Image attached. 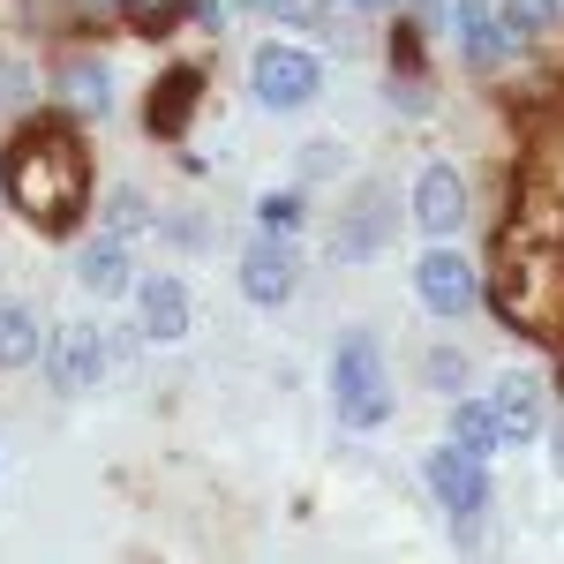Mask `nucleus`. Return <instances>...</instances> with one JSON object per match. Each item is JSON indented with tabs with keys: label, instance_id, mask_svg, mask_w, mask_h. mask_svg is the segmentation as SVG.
Listing matches in <instances>:
<instances>
[{
	"label": "nucleus",
	"instance_id": "obj_1",
	"mask_svg": "<svg viewBox=\"0 0 564 564\" xmlns=\"http://www.w3.org/2000/svg\"><path fill=\"white\" fill-rule=\"evenodd\" d=\"M0 188H8V204L31 218L39 234H76V218L90 212V159L84 143L61 129V121H39V129H23L8 143V159H0Z\"/></svg>",
	"mask_w": 564,
	"mask_h": 564
},
{
	"label": "nucleus",
	"instance_id": "obj_2",
	"mask_svg": "<svg viewBox=\"0 0 564 564\" xmlns=\"http://www.w3.org/2000/svg\"><path fill=\"white\" fill-rule=\"evenodd\" d=\"M332 399H339V422L347 430H377L391 422V377H384V354L369 332H347L339 354H332Z\"/></svg>",
	"mask_w": 564,
	"mask_h": 564
},
{
	"label": "nucleus",
	"instance_id": "obj_3",
	"mask_svg": "<svg viewBox=\"0 0 564 564\" xmlns=\"http://www.w3.org/2000/svg\"><path fill=\"white\" fill-rule=\"evenodd\" d=\"M249 90H257V106H271V113H302L308 98L324 90V61H316L308 45L271 39V45H257V61H249Z\"/></svg>",
	"mask_w": 564,
	"mask_h": 564
},
{
	"label": "nucleus",
	"instance_id": "obj_4",
	"mask_svg": "<svg viewBox=\"0 0 564 564\" xmlns=\"http://www.w3.org/2000/svg\"><path fill=\"white\" fill-rule=\"evenodd\" d=\"M106 377V332L98 324H61L53 339H45V384L61 391V399H76Z\"/></svg>",
	"mask_w": 564,
	"mask_h": 564
},
{
	"label": "nucleus",
	"instance_id": "obj_5",
	"mask_svg": "<svg viewBox=\"0 0 564 564\" xmlns=\"http://www.w3.org/2000/svg\"><path fill=\"white\" fill-rule=\"evenodd\" d=\"M414 294H422L430 316H467L475 294H481V271L459 249H430V257L414 263Z\"/></svg>",
	"mask_w": 564,
	"mask_h": 564
},
{
	"label": "nucleus",
	"instance_id": "obj_6",
	"mask_svg": "<svg viewBox=\"0 0 564 564\" xmlns=\"http://www.w3.org/2000/svg\"><path fill=\"white\" fill-rule=\"evenodd\" d=\"M430 489L444 497L452 520H481V505H489V459L459 452V444H436L430 452Z\"/></svg>",
	"mask_w": 564,
	"mask_h": 564
},
{
	"label": "nucleus",
	"instance_id": "obj_7",
	"mask_svg": "<svg viewBox=\"0 0 564 564\" xmlns=\"http://www.w3.org/2000/svg\"><path fill=\"white\" fill-rule=\"evenodd\" d=\"M414 226H422V234H436V241L467 226V174H459V166L430 159V166L414 174Z\"/></svg>",
	"mask_w": 564,
	"mask_h": 564
},
{
	"label": "nucleus",
	"instance_id": "obj_8",
	"mask_svg": "<svg viewBox=\"0 0 564 564\" xmlns=\"http://www.w3.org/2000/svg\"><path fill=\"white\" fill-rule=\"evenodd\" d=\"M452 45H459L467 68H505L520 39L505 31V15H497L489 0H452Z\"/></svg>",
	"mask_w": 564,
	"mask_h": 564
},
{
	"label": "nucleus",
	"instance_id": "obj_9",
	"mask_svg": "<svg viewBox=\"0 0 564 564\" xmlns=\"http://www.w3.org/2000/svg\"><path fill=\"white\" fill-rule=\"evenodd\" d=\"M294 286H302V257H294L286 241L263 234L257 249L241 257V294H249L257 308H286V302H294Z\"/></svg>",
	"mask_w": 564,
	"mask_h": 564
},
{
	"label": "nucleus",
	"instance_id": "obj_10",
	"mask_svg": "<svg viewBox=\"0 0 564 564\" xmlns=\"http://www.w3.org/2000/svg\"><path fill=\"white\" fill-rule=\"evenodd\" d=\"M391 212H399V196H391L384 181H361V188H354V212H347V226H339V241H332V249H339L347 263L377 257V249L391 241Z\"/></svg>",
	"mask_w": 564,
	"mask_h": 564
},
{
	"label": "nucleus",
	"instance_id": "obj_11",
	"mask_svg": "<svg viewBox=\"0 0 564 564\" xmlns=\"http://www.w3.org/2000/svg\"><path fill=\"white\" fill-rule=\"evenodd\" d=\"M135 308H143V339H159V347H174L188 339V286L181 279H135Z\"/></svg>",
	"mask_w": 564,
	"mask_h": 564
},
{
	"label": "nucleus",
	"instance_id": "obj_12",
	"mask_svg": "<svg viewBox=\"0 0 564 564\" xmlns=\"http://www.w3.org/2000/svg\"><path fill=\"white\" fill-rule=\"evenodd\" d=\"M196 90H204V68H196V61L166 68V76H159V90H151V135H181V129H188Z\"/></svg>",
	"mask_w": 564,
	"mask_h": 564
},
{
	"label": "nucleus",
	"instance_id": "obj_13",
	"mask_svg": "<svg viewBox=\"0 0 564 564\" xmlns=\"http://www.w3.org/2000/svg\"><path fill=\"white\" fill-rule=\"evenodd\" d=\"M76 279H84L90 294H129V286H135L129 241H121V234H98V241H84V257H76Z\"/></svg>",
	"mask_w": 564,
	"mask_h": 564
},
{
	"label": "nucleus",
	"instance_id": "obj_14",
	"mask_svg": "<svg viewBox=\"0 0 564 564\" xmlns=\"http://www.w3.org/2000/svg\"><path fill=\"white\" fill-rule=\"evenodd\" d=\"M489 406H497V430H505V444H527V436H542V414H550L534 377H505Z\"/></svg>",
	"mask_w": 564,
	"mask_h": 564
},
{
	"label": "nucleus",
	"instance_id": "obj_15",
	"mask_svg": "<svg viewBox=\"0 0 564 564\" xmlns=\"http://www.w3.org/2000/svg\"><path fill=\"white\" fill-rule=\"evenodd\" d=\"M53 90H61L68 113H106V106H113V76H106V61H68V68L53 76Z\"/></svg>",
	"mask_w": 564,
	"mask_h": 564
},
{
	"label": "nucleus",
	"instance_id": "obj_16",
	"mask_svg": "<svg viewBox=\"0 0 564 564\" xmlns=\"http://www.w3.org/2000/svg\"><path fill=\"white\" fill-rule=\"evenodd\" d=\"M39 354H45L39 316H31V308H15V302H0V369H31Z\"/></svg>",
	"mask_w": 564,
	"mask_h": 564
},
{
	"label": "nucleus",
	"instance_id": "obj_17",
	"mask_svg": "<svg viewBox=\"0 0 564 564\" xmlns=\"http://www.w3.org/2000/svg\"><path fill=\"white\" fill-rule=\"evenodd\" d=\"M452 444H459V452H475V459H489V452L505 444L497 406H489V399H459V406H452Z\"/></svg>",
	"mask_w": 564,
	"mask_h": 564
},
{
	"label": "nucleus",
	"instance_id": "obj_18",
	"mask_svg": "<svg viewBox=\"0 0 564 564\" xmlns=\"http://www.w3.org/2000/svg\"><path fill=\"white\" fill-rule=\"evenodd\" d=\"M497 15H505V31L527 45V39H550V31H557L564 0H497Z\"/></svg>",
	"mask_w": 564,
	"mask_h": 564
},
{
	"label": "nucleus",
	"instance_id": "obj_19",
	"mask_svg": "<svg viewBox=\"0 0 564 564\" xmlns=\"http://www.w3.org/2000/svg\"><path fill=\"white\" fill-rule=\"evenodd\" d=\"M257 226L271 234V241H294V234L308 226V204H302V188H271V196L257 204Z\"/></svg>",
	"mask_w": 564,
	"mask_h": 564
},
{
	"label": "nucleus",
	"instance_id": "obj_20",
	"mask_svg": "<svg viewBox=\"0 0 564 564\" xmlns=\"http://www.w3.org/2000/svg\"><path fill=\"white\" fill-rule=\"evenodd\" d=\"M430 106H436V98H430V84H422L414 68H399V76H391V113H406V121H422Z\"/></svg>",
	"mask_w": 564,
	"mask_h": 564
},
{
	"label": "nucleus",
	"instance_id": "obj_21",
	"mask_svg": "<svg viewBox=\"0 0 564 564\" xmlns=\"http://www.w3.org/2000/svg\"><path fill=\"white\" fill-rule=\"evenodd\" d=\"M106 234H121V241L143 234V196H135V188H113V204H106Z\"/></svg>",
	"mask_w": 564,
	"mask_h": 564
},
{
	"label": "nucleus",
	"instance_id": "obj_22",
	"mask_svg": "<svg viewBox=\"0 0 564 564\" xmlns=\"http://www.w3.org/2000/svg\"><path fill=\"white\" fill-rule=\"evenodd\" d=\"M121 15H129L135 31H166L181 15V0H121Z\"/></svg>",
	"mask_w": 564,
	"mask_h": 564
},
{
	"label": "nucleus",
	"instance_id": "obj_23",
	"mask_svg": "<svg viewBox=\"0 0 564 564\" xmlns=\"http://www.w3.org/2000/svg\"><path fill=\"white\" fill-rule=\"evenodd\" d=\"M347 166V143H308L302 151V181H332Z\"/></svg>",
	"mask_w": 564,
	"mask_h": 564
},
{
	"label": "nucleus",
	"instance_id": "obj_24",
	"mask_svg": "<svg viewBox=\"0 0 564 564\" xmlns=\"http://www.w3.org/2000/svg\"><path fill=\"white\" fill-rule=\"evenodd\" d=\"M271 15L279 23H294V31H324L332 15H324V0H271Z\"/></svg>",
	"mask_w": 564,
	"mask_h": 564
},
{
	"label": "nucleus",
	"instance_id": "obj_25",
	"mask_svg": "<svg viewBox=\"0 0 564 564\" xmlns=\"http://www.w3.org/2000/svg\"><path fill=\"white\" fill-rule=\"evenodd\" d=\"M430 377H436V384H444V391H452V384H459V377H467V369H459V354H430Z\"/></svg>",
	"mask_w": 564,
	"mask_h": 564
},
{
	"label": "nucleus",
	"instance_id": "obj_26",
	"mask_svg": "<svg viewBox=\"0 0 564 564\" xmlns=\"http://www.w3.org/2000/svg\"><path fill=\"white\" fill-rule=\"evenodd\" d=\"M354 15H384V8H399V0H347Z\"/></svg>",
	"mask_w": 564,
	"mask_h": 564
},
{
	"label": "nucleus",
	"instance_id": "obj_27",
	"mask_svg": "<svg viewBox=\"0 0 564 564\" xmlns=\"http://www.w3.org/2000/svg\"><path fill=\"white\" fill-rule=\"evenodd\" d=\"M406 8H422V15H436V0H406Z\"/></svg>",
	"mask_w": 564,
	"mask_h": 564
},
{
	"label": "nucleus",
	"instance_id": "obj_28",
	"mask_svg": "<svg viewBox=\"0 0 564 564\" xmlns=\"http://www.w3.org/2000/svg\"><path fill=\"white\" fill-rule=\"evenodd\" d=\"M557 467H564V422H557Z\"/></svg>",
	"mask_w": 564,
	"mask_h": 564
}]
</instances>
